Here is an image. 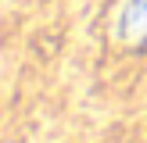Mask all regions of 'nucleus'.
Here are the masks:
<instances>
[{
  "label": "nucleus",
  "mask_w": 147,
  "mask_h": 143,
  "mask_svg": "<svg viewBox=\"0 0 147 143\" xmlns=\"http://www.w3.org/2000/svg\"><path fill=\"white\" fill-rule=\"evenodd\" d=\"M122 32L126 36H144L147 32V0H129L122 11Z\"/></svg>",
  "instance_id": "obj_1"
}]
</instances>
